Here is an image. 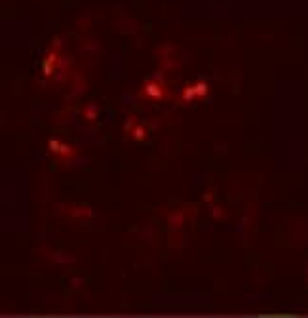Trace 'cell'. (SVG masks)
Instances as JSON below:
<instances>
[{
    "mask_svg": "<svg viewBox=\"0 0 308 318\" xmlns=\"http://www.w3.org/2000/svg\"><path fill=\"white\" fill-rule=\"evenodd\" d=\"M207 91H209V88L205 86L204 82H198L196 86H190V88L185 90L183 95H181V99H183V101H188V99H192V97H202V95H205Z\"/></svg>",
    "mask_w": 308,
    "mask_h": 318,
    "instance_id": "1",
    "label": "cell"
},
{
    "mask_svg": "<svg viewBox=\"0 0 308 318\" xmlns=\"http://www.w3.org/2000/svg\"><path fill=\"white\" fill-rule=\"evenodd\" d=\"M147 93H149V97H154V99H160V97L166 95V91L160 88V86H156V84H149L147 86Z\"/></svg>",
    "mask_w": 308,
    "mask_h": 318,
    "instance_id": "2",
    "label": "cell"
}]
</instances>
